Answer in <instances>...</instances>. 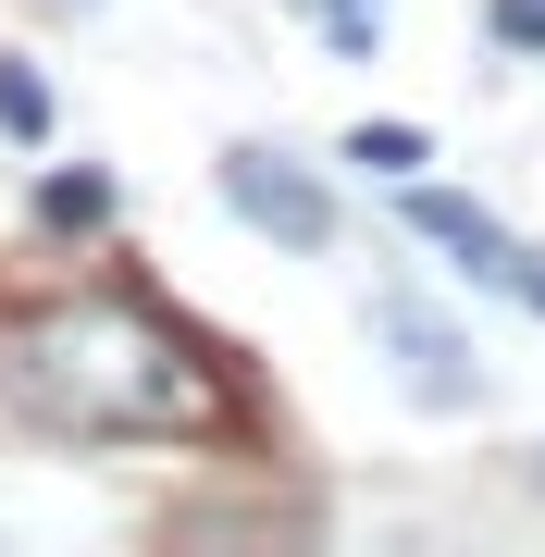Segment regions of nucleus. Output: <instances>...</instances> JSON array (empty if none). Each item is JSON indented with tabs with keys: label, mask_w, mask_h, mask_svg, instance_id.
Listing matches in <instances>:
<instances>
[{
	"label": "nucleus",
	"mask_w": 545,
	"mask_h": 557,
	"mask_svg": "<svg viewBox=\"0 0 545 557\" xmlns=\"http://www.w3.org/2000/svg\"><path fill=\"white\" fill-rule=\"evenodd\" d=\"M0 384H13V397L50 421V434L174 446V434H211V421H223L211 359L186 347L174 322L124 310V298H75V310L13 322V347H0Z\"/></svg>",
	"instance_id": "f257e3e1"
},
{
	"label": "nucleus",
	"mask_w": 545,
	"mask_h": 557,
	"mask_svg": "<svg viewBox=\"0 0 545 557\" xmlns=\"http://www.w3.org/2000/svg\"><path fill=\"white\" fill-rule=\"evenodd\" d=\"M223 199H236V223H261L273 248H335V199L285 149H223Z\"/></svg>",
	"instance_id": "f03ea898"
},
{
	"label": "nucleus",
	"mask_w": 545,
	"mask_h": 557,
	"mask_svg": "<svg viewBox=\"0 0 545 557\" xmlns=\"http://www.w3.org/2000/svg\"><path fill=\"white\" fill-rule=\"evenodd\" d=\"M409 223H422V236H434L446 260H459L471 285H496V298L521 285V236H508V223H496L484 199H446V186H409Z\"/></svg>",
	"instance_id": "7ed1b4c3"
},
{
	"label": "nucleus",
	"mask_w": 545,
	"mask_h": 557,
	"mask_svg": "<svg viewBox=\"0 0 545 557\" xmlns=\"http://www.w3.org/2000/svg\"><path fill=\"white\" fill-rule=\"evenodd\" d=\"M372 335L397 347V372H409V397H422V409H459V397H471L459 335H446V322H434L422 298H372Z\"/></svg>",
	"instance_id": "20e7f679"
},
{
	"label": "nucleus",
	"mask_w": 545,
	"mask_h": 557,
	"mask_svg": "<svg viewBox=\"0 0 545 557\" xmlns=\"http://www.w3.org/2000/svg\"><path fill=\"white\" fill-rule=\"evenodd\" d=\"M298 13L323 25V38H335L347 62H372V50H384V0H298Z\"/></svg>",
	"instance_id": "39448f33"
},
{
	"label": "nucleus",
	"mask_w": 545,
	"mask_h": 557,
	"mask_svg": "<svg viewBox=\"0 0 545 557\" xmlns=\"http://www.w3.org/2000/svg\"><path fill=\"white\" fill-rule=\"evenodd\" d=\"M347 161H360V174H422V124H360V137H347Z\"/></svg>",
	"instance_id": "423d86ee"
},
{
	"label": "nucleus",
	"mask_w": 545,
	"mask_h": 557,
	"mask_svg": "<svg viewBox=\"0 0 545 557\" xmlns=\"http://www.w3.org/2000/svg\"><path fill=\"white\" fill-rule=\"evenodd\" d=\"M0 124H13V137H50V87L25 75V62H0Z\"/></svg>",
	"instance_id": "0eeeda50"
},
{
	"label": "nucleus",
	"mask_w": 545,
	"mask_h": 557,
	"mask_svg": "<svg viewBox=\"0 0 545 557\" xmlns=\"http://www.w3.org/2000/svg\"><path fill=\"white\" fill-rule=\"evenodd\" d=\"M38 211H50V223H100V211H112V186H100V174H50V186H38Z\"/></svg>",
	"instance_id": "6e6552de"
},
{
	"label": "nucleus",
	"mask_w": 545,
	"mask_h": 557,
	"mask_svg": "<svg viewBox=\"0 0 545 557\" xmlns=\"http://www.w3.org/2000/svg\"><path fill=\"white\" fill-rule=\"evenodd\" d=\"M484 25H496L508 50H533V62H545V0H484Z\"/></svg>",
	"instance_id": "1a4fd4ad"
},
{
	"label": "nucleus",
	"mask_w": 545,
	"mask_h": 557,
	"mask_svg": "<svg viewBox=\"0 0 545 557\" xmlns=\"http://www.w3.org/2000/svg\"><path fill=\"white\" fill-rule=\"evenodd\" d=\"M508 298H521V310L545 322V248H521V285H508Z\"/></svg>",
	"instance_id": "9d476101"
}]
</instances>
